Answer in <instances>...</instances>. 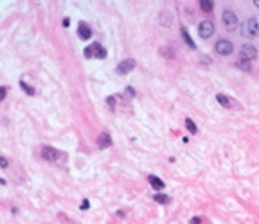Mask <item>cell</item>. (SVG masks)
<instances>
[{
	"label": "cell",
	"mask_w": 259,
	"mask_h": 224,
	"mask_svg": "<svg viewBox=\"0 0 259 224\" xmlns=\"http://www.w3.org/2000/svg\"><path fill=\"white\" fill-rule=\"evenodd\" d=\"M85 58H97V59H104L106 58V50H104L103 47H101V43H92L90 47H86L83 52Z\"/></svg>",
	"instance_id": "obj_1"
},
{
	"label": "cell",
	"mask_w": 259,
	"mask_h": 224,
	"mask_svg": "<svg viewBox=\"0 0 259 224\" xmlns=\"http://www.w3.org/2000/svg\"><path fill=\"white\" fill-rule=\"evenodd\" d=\"M241 32H243V36H249V38L257 36V32H259V22H257V18H254V16L249 18V20L245 22V25H243Z\"/></svg>",
	"instance_id": "obj_2"
},
{
	"label": "cell",
	"mask_w": 259,
	"mask_h": 224,
	"mask_svg": "<svg viewBox=\"0 0 259 224\" xmlns=\"http://www.w3.org/2000/svg\"><path fill=\"white\" fill-rule=\"evenodd\" d=\"M221 18H223V25L227 27L228 31H232V29H236V27H238V16H236V14H234L230 9L223 11Z\"/></svg>",
	"instance_id": "obj_3"
},
{
	"label": "cell",
	"mask_w": 259,
	"mask_h": 224,
	"mask_svg": "<svg viewBox=\"0 0 259 224\" xmlns=\"http://www.w3.org/2000/svg\"><path fill=\"white\" fill-rule=\"evenodd\" d=\"M214 49H216V52L219 54V56H230V54H232V50H234L232 43H230L228 40H219V41H216Z\"/></svg>",
	"instance_id": "obj_4"
},
{
	"label": "cell",
	"mask_w": 259,
	"mask_h": 224,
	"mask_svg": "<svg viewBox=\"0 0 259 224\" xmlns=\"http://www.w3.org/2000/svg\"><path fill=\"white\" fill-rule=\"evenodd\" d=\"M239 54H241V59H245V61H249V59H254L256 56H257V50H256V47L254 45H250V43H245L241 49H239Z\"/></svg>",
	"instance_id": "obj_5"
},
{
	"label": "cell",
	"mask_w": 259,
	"mask_h": 224,
	"mask_svg": "<svg viewBox=\"0 0 259 224\" xmlns=\"http://www.w3.org/2000/svg\"><path fill=\"white\" fill-rule=\"evenodd\" d=\"M198 32H200L202 38H209L211 34H214V23L211 20H203L198 25Z\"/></svg>",
	"instance_id": "obj_6"
},
{
	"label": "cell",
	"mask_w": 259,
	"mask_h": 224,
	"mask_svg": "<svg viewBox=\"0 0 259 224\" xmlns=\"http://www.w3.org/2000/svg\"><path fill=\"white\" fill-rule=\"evenodd\" d=\"M42 158L47 162H56L60 158V153H58V149H54L51 145H45V147H42Z\"/></svg>",
	"instance_id": "obj_7"
},
{
	"label": "cell",
	"mask_w": 259,
	"mask_h": 224,
	"mask_svg": "<svg viewBox=\"0 0 259 224\" xmlns=\"http://www.w3.org/2000/svg\"><path fill=\"white\" fill-rule=\"evenodd\" d=\"M133 68H135V61L133 59H124V61H121L119 65H117L115 72L121 74V75H124V74H130Z\"/></svg>",
	"instance_id": "obj_8"
},
{
	"label": "cell",
	"mask_w": 259,
	"mask_h": 224,
	"mask_svg": "<svg viewBox=\"0 0 259 224\" xmlns=\"http://www.w3.org/2000/svg\"><path fill=\"white\" fill-rule=\"evenodd\" d=\"M110 145H112L110 134H108V133H101L99 138H97V147H99V149H106V147H110Z\"/></svg>",
	"instance_id": "obj_9"
},
{
	"label": "cell",
	"mask_w": 259,
	"mask_h": 224,
	"mask_svg": "<svg viewBox=\"0 0 259 224\" xmlns=\"http://www.w3.org/2000/svg\"><path fill=\"white\" fill-rule=\"evenodd\" d=\"M77 34H79V38H81V40H88V38L92 36V29H90L85 22H81V23H79V27H77Z\"/></svg>",
	"instance_id": "obj_10"
},
{
	"label": "cell",
	"mask_w": 259,
	"mask_h": 224,
	"mask_svg": "<svg viewBox=\"0 0 259 224\" xmlns=\"http://www.w3.org/2000/svg\"><path fill=\"white\" fill-rule=\"evenodd\" d=\"M148 181L151 183V186L155 188L157 192H158V190H164V186H166V185H164V181H162V179H158L157 176H148Z\"/></svg>",
	"instance_id": "obj_11"
},
{
	"label": "cell",
	"mask_w": 259,
	"mask_h": 224,
	"mask_svg": "<svg viewBox=\"0 0 259 224\" xmlns=\"http://www.w3.org/2000/svg\"><path fill=\"white\" fill-rule=\"evenodd\" d=\"M158 20H160V23H162L164 27H169V25H171V20H173V14H171L169 11H162L160 16H158Z\"/></svg>",
	"instance_id": "obj_12"
},
{
	"label": "cell",
	"mask_w": 259,
	"mask_h": 224,
	"mask_svg": "<svg viewBox=\"0 0 259 224\" xmlns=\"http://www.w3.org/2000/svg\"><path fill=\"white\" fill-rule=\"evenodd\" d=\"M180 32H182V38H184V41H186L187 45H189L191 49H196V45H194V41L191 40V36H189V32H187L186 27H182V29H180Z\"/></svg>",
	"instance_id": "obj_13"
},
{
	"label": "cell",
	"mask_w": 259,
	"mask_h": 224,
	"mask_svg": "<svg viewBox=\"0 0 259 224\" xmlns=\"http://www.w3.org/2000/svg\"><path fill=\"white\" fill-rule=\"evenodd\" d=\"M216 101L219 102L223 108H230V106H232V101H230L228 97H225V95H221V93H219V95H216Z\"/></svg>",
	"instance_id": "obj_14"
},
{
	"label": "cell",
	"mask_w": 259,
	"mask_h": 224,
	"mask_svg": "<svg viewBox=\"0 0 259 224\" xmlns=\"http://www.w3.org/2000/svg\"><path fill=\"white\" fill-rule=\"evenodd\" d=\"M153 199H155L157 203H160V204H167L169 203V201H171V199H169V197H167L166 194H155V195H153Z\"/></svg>",
	"instance_id": "obj_15"
},
{
	"label": "cell",
	"mask_w": 259,
	"mask_h": 224,
	"mask_svg": "<svg viewBox=\"0 0 259 224\" xmlns=\"http://www.w3.org/2000/svg\"><path fill=\"white\" fill-rule=\"evenodd\" d=\"M186 127H187V129H189V133H191V134H196V133H198V127H196V124L193 122L191 118H186Z\"/></svg>",
	"instance_id": "obj_16"
},
{
	"label": "cell",
	"mask_w": 259,
	"mask_h": 224,
	"mask_svg": "<svg viewBox=\"0 0 259 224\" xmlns=\"http://www.w3.org/2000/svg\"><path fill=\"white\" fill-rule=\"evenodd\" d=\"M212 6H214V4H212L211 0H200V7L205 11V13H211V11H212Z\"/></svg>",
	"instance_id": "obj_17"
},
{
	"label": "cell",
	"mask_w": 259,
	"mask_h": 224,
	"mask_svg": "<svg viewBox=\"0 0 259 224\" xmlns=\"http://www.w3.org/2000/svg\"><path fill=\"white\" fill-rule=\"evenodd\" d=\"M160 52H162V56H164V58H167V59H173V58H175V52L171 50L169 47H164Z\"/></svg>",
	"instance_id": "obj_18"
},
{
	"label": "cell",
	"mask_w": 259,
	"mask_h": 224,
	"mask_svg": "<svg viewBox=\"0 0 259 224\" xmlns=\"http://www.w3.org/2000/svg\"><path fill=\"white\" fill-rule=\"evenodd\" d=\"M20 86H22V90H25V93H29V95H34V88L32 86H29L25 81H20Z\"/></svg>",
	"instance_id": "obj_19"
},
{
	"label": "cell",
	"mask_w": 259,
	"mask_h": 224,
	"mask_svg": "<svg viewBox=\"0 0 259 224\" xmlns=\"http://www.w3.org/2000/svg\"><path fill=\"white\" fill-rule=\"evenodd\" d=\"M236 65H238L239 68H243V70H247V72L250 70V63H247V61H245V59H239V61L236 63Z\"/></svg>",
	"instance_id": "obj_20"
},
{
	"label": "cell",
	"mask_w": 259,
	"mask_h": 224,
	"mask_svg": "<svg viewBox=\"0 0 259 224\" xmlns=\"http://www.w3.org/2000/svg\"><path fill=\"white\" fill-rule=\"evenodd\" d=\"M106 104H108V108H110V110H115V104H117V99H115L114 95H112V97H108V99H106Z\"/></svg>",
	"instance_id": "obj_21"
},
{
	"label": "cell",
	"mask_w": 259,
	"mask_h": 224,
	"mask_svg": "<svg viewBox=\"0 0 259 224\" xmlns=\"http://www.w3.org/2000/svg\"><path fill=\"white\" fill-rule=\"evenodd\" d=\"M6 95H7V88H6V86H2V90H0V101H4V99H6Z\"/></svg>",
	"instance_id": "obj_22"
},
{
	"label": "cell",
	"mask_w": 259,
	"mask_h": 224,
	"mask_svg": "<svg viewBox=\"0 0 259 224\" xmlns=\"http://www.w3.org/2000/svg\"><path fill=\"white\" fill-rule=\"evenodd\" d=\"M0 167H2V169H6V167H7V158H6V156H2V158H0Z\"/></svg>",
	"instance_id": "obj_23"
},
{
	"label": "cell",
	"mask_w": 259,
	"mask_h": 224,
	"mask_svg": "<svg viewBox=\"0 0 259 224\" xmlns=\"http://www.w3.org/2000/svg\"><path fill=\"white\" fill-rule=\"evenodd\" d=\"M88 208H90V203H88V199H85L81 203V210H88Z\"/></svg>",
	"instance_id": "obj_24"
},
{
	"label": "cell",
	"mask_w": 259,
	"mask_h": 224,
	"mask_svg": "<svg viewBox=\"0 0 259 224\" xmlns=\"http://www.w3.org/2000/svg\"><path fill=\"white\" fill-rule=\"evenodd\" d=\"M126 95H130V97H133V95H135V90L132 88V86H128V88H126Z\"/></svg>",
	"instance_id": "obj_25"
},
{
	"label": "cell",
	"mask_w": 259,
	"mask_h": 224,
	"mask_svg": "<svg viewBox=\"0 0 259 224\" xmlns=\"http://www.w3.org/2000/svg\"><path fill=\"white\" fill-rule=\"evenodd\" d=\"M200 61H203L205 65H209V63H211V58H207V56H200Z\"/></svg>",
	"instance_id": "obj_26"
},
{
	"label": "cell",
	"mask_w": 259,
	"mask_h": 224,
	"mask_svg": "<svg viewBox=\"0 0 259 224\" xmlns=\"http://www.w3.org/2000/svg\"><path fill=\"white\" fill-rule=\"evenodd\" d=\"M191 224H202V219H200V217H193V219H191Z\"/></svg>",
	"instance_id": "obj_27"
},
{
	"label": "cell",
	"mask_w": 259,
	"mask_h": 224,
	"mask_svg": "<svg viewBox=\"0 0 259 224\" xmlns=\"http://www.w3.org/2000/svg\"><path fill=\"white\" fill-rule=\"evenodd\" d=\"M63 25H65V27H69V25H70V20H69V18H65V20H63Z\"/></svg>",
	"instance_id": "obj_28"
},
{
	"label": "cell",
	"mask_w": 259,
	"mask_h": 224,
	"mask_svg": "<svg viewBox=\"0 0 259 224\" xmlns=\"http://www.w3.org/2000/svg\"><path fill=\"white\" fill-rule=\"evenodd\" d=\"M254 6H256V7H259V0H254Z\"/></svg>",
	"instance_id": "obj_29"
}]
</instances>
